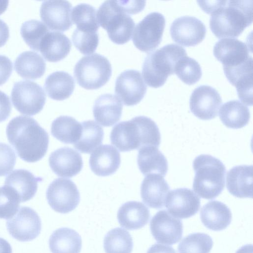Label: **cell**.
Segmentation results:
<instances>
[{"instance_id":"20","label":"cell","mask_w":253,"mask_h":253,"mask_svg":"<svg viewBox=\"0 0 253 253\" xmlns=\"http://www.w3.org/2000/svg\"><path fill=\"white\" fill-rule=\"evenodd\" d=\"M169 186L164 176L157 173H151L144 178L140 188L143 202L148 207L158 209L165 206Z\"/></svg>"},{"instance_id":"47","label":"cell","mask_w":253,"mask_h":253,"mask_svg":"<svg viewBox=\"0 0 253 253\" xmlns=\"http://www.w3.org/2000/svg\"><path fill=\"white\" fill-rule=\"evenodd\" d=\"M9 36V29L7 24L0 19V47L7 42Z\"/></svg>"},{"instance_id":"43","label":"cell","mask_w":253,"mask_h":253,"mask_svg":"<svg viewBox=\"0 0 253 253\" xmlns=\"http://www.w3.org/2000/svg\"><path fill=\"white\" fill-rule=\"evenodd\" d=\"M12 63L7 57L0 55V85L4 84L12 71Z\"/></svg>"},{"instance_id":"49","label":"cell","mask_w":253,"mask_h":253,"mask_svg":"<svg viewBox=\"0 0 253 253\" xmlns=\"http://www.w3.org/2000/svg\"><path fill=\"white\" fill-rule=\"evenodd\" d=\"M236 253H253V245L247 244L240 248Z\"/></svg>"},{"instance_id":"36","label":"cell","mask_w":253,"mask_h":253,"mask_svg":"<svg viewBox=\"0 0 253 253\" xmlns=\"http://www.w3.org/2000/svg\"><path fill=\"white\" fill-rule=\"evenodd\" d=\"M103 245L106 253H131L133 249L130 234L120 227L114 228L106 234Z\"/></svg>"},{"instance_id":"24","label":"cell","mask_w":253,"mask_h":253,"mask_svg":"<svg viewBox=\"0 0 253 253\" xmlns=\"http://www.w3.org/2000/svg\"><path fill=\"white\" fill-rule=\"evenodd\" d=\"M42 178L35 176L30 171L17 169L12 171L5 180V184L12 188L18 195L21 202H25L35 195L38 182Z\"/></svg>"},{"instance_id":"1","label":"cell","mask_w":253,"mask_h":253,"mask_svg":"<svg viewBox=\"0 0 253 253\" xmlns=\"http://www.w3.org/2000/svg\"><path fill=\"white\" fill-rule=\"evenodd\" d=\"M6 133L9 142L25 162H36L47 151L48 134L32 118L19 116L13 118L6 126Z\"/></svg>"},{"instance_id":"40","label":"cell","mask_w":253,"mask_h":253,"mask_svg":"<svg viewBox=\"0 0 253 253\" xmlns=\"http://www.w3.org/2000/svg\"><path fill=\"white\" fill-rule=\"evenodd\" d=\"M20 200L17 193L4 185L0 187V218L9 219L18 211Z\"/></svg>"},{"instance_id":"11","label":"cell","mask_w":253,"mask_h":253,"mask_svg":"<svg viewBox=\"0 0 253 253\" xmlns=\"http://www.w3.org/2000/svg\"><path fill=\"white\" fill-rule=\"evenodd\" d=\"M6 225L9 234L21 242L33 240L39 235L42 229L40 216L28 207H21L14 217L7 220Z\"/></svg>"},{"instance_id":"23","label":"cell","mask_w":253,"mask_h":253,"mask_svg":"<svg viewBox=\"0 0 253 253\" xmlns=\"http://www.w3.org/2000/svg\"><path fill=\"white\" fill-rule=\"evenodd\" d=\"M123 105L120 99L111 94H104L96 99L93 108L95 121L103 126H111L122 116Z\"/></svg>"},{"instance_id":"48","label":"cell","mask_w":253,"mask_h":253,"mask_svg":"<svg viewBox=\"0 0 253 253\" xmlns=\"http://www.w3.org/2000/svg\"><path fill=\"white\" fill-rule=\"evenodd\" d=\"M0 253H12V248L10 244L1 237H0Z\"/></svg>"},{"instance_id":"3","label":"cell","mask_w":253,"mask_h":253,"mask_svg":"<svg viewBox=\"0 0 253 253\" xmlns=\"http://www.w3.org/2000/svg\"><path fill=\"white\" fill-rule=\"evenodd\" d=\"M193 168L195 172L194 192L208 200L219 196L225 186L226 169L222 162L211 155L202 154L194 160Z\"/></svg>"},{"instance_id":"27","label":"cell","mask_w":253,"mask_h":253,"mask_svg":"<svg viewBox=\"0 0 253 253\" xmlns=\"http://www.w3.org/2000/svg\"><path fill=\"white\" fill-rule=\"evenodd\" d=\"M200 217L203 224L208 229L220 231L226 228L231 223L232 213L230 209L224 203L211 201L202 208Z\"/></svg>"},{"instance_id":"39","label":"cell","mask_w":253,"mask_h":253,"mask_svg":"<svg viewBox=\"0 0 253 253\" xmlns=\"http://www.w3.org/2000/svg\"><path fill=\"white\" fill-rule=\"evenodd\" d=\"M174 73L183 82L189 85L199 81L202 75L199 63L187 55L178 60L175 66Z\"/></svg>"},{"instance_id":"45","label":"cell","mask_w":253,"mask_h":253,"mask_svg":"<svg viewBox=\"0 0 253 253\" xmlns=\"http://www.w3.org/2000/svg\"><path fill=\"white\" fill-rule=\"evenodd\" d=\"M199 5L205 12L211 14L216 9L225 3L226 0L197 1Z\"/></svg>"},{"instance_id":"38","label":"cell","mask_w":253,"mask_h":253,"mask_svg":"<svg viewBox=\"0 0 253 253\" xmlns=\"http://www.w3.org/2000/svg\"><path fill=\"white\" fill-rule=\"evenodd\" d=\"M49 32L42 22L32 19L22 24L20 33L25 42L30 48L39 51L40 43L44 36Z\"/></svg>"},{"instance_id":"35","label":"cell","mask_w":253,"mask_h":253,"mask_svg":"<svg viewBox=\"0 0 253 253\" xmlns=\"http://www.w3.org/2000/svg\"><path fill=\"white\" fill-rule=\"evenodd\" d=\"M72 21L76 25V29L82 32H97L99 27L97 19V11L90 4L80 3L71 11Z\"/></svg>"},{"instance_id":"18","label":"cell","mask_w":253,"mask_h":253,"mask_svg":"<svg viewBox=\"0 0 253 253\" xmlns=\"http://www.w3.org/2000/svg\"><path fill=\"white\" fill-rule=\"evenodd\" d=\"M71 9L72 4L68 1H44L40 8V16L49 29L63 32L72 26Z\"/></svg>"},{"instance_id":"30","label":"cell","mask_w":253,"mask_h":253,"mask_svg":"<svg viewBox=\"0 0 253 253\" xmlns=\"http://www.w3.org/2000/svg\"><path fill=\"white\" fill-rule=\"evenodd\" d=\"M46 68L45 61L37 52L26 51L21 53L15 59L14 68L17 73L26 79L35 80L44 74Z\"/></svg>"},{"instance_id":"15","label":"cell","mask_w":253,"mask_h":253,"mask_svg":"<svg viewBox=\"0 0 253 253\" xmlns=\"http://www.w3.org/2000/svg\"><path fill=\"white\" fill-rule=\"evenodd\" d=\"M170 33L175 42L185 46H195L205 38L206 27L198 18L183 16L172 22L170 27Z\"/></svg>"},{"instance_id":"8","label":"cell","mask_w":253,"mask_h":253,"mask_svg":"<svg viewBox=\"0 0 253 253\" xmlns=\"http://www.w3.org/2000/svg\"><path fill=\"white\" fill-rule=\"evenodd\" d=\"M165 23L162 14L153 12L147 14L134 29L132 41L136 47L145 52L155 49L162 41Z\"/></svg>"},{"instance_id":"32","label":"cell","mask_w":253,"mask_h":253,"mask_svg":"<svg viewBox=\"0 0 253 253\" xmlns=\"http://www.w3.org/2000/svg\"><path fill=\"white\" fill-rule=\"evenodd\" d=\"M219 118L227 127L238 129L246 126L250 119V112L245 105L237 100L229 101L220 107Z\"/></svg>"},{"instance_id":"6","label":"cell","mask_w":253,"mask_h":253,"mask_svg":"<svg viewBox=\"0 0 253 253\" xmlns=\"http://www.w3.org/2000/svg\"><path fill=\"white\" fill-rule=\"evenodd\" d=\"M78 84L86 89H96L104 85L112 75V66L108 59L98 53L84 56L74 67Z\"/></svg>"},{"instance_id":"17","label":"cell","mask_w":253,"mask_h":253,"mask_svg":"<svg viewBox=\"0 0 253 253\" xmlns=\"http://www.w3.org/2000/svg\"><path fill=\"white\" fill-rule=\"evenodd\" d=\"M172 216L187 218L195 215L200 208V199L191 189L180 188L168 193L165 203Z\"/></svg>"},{"instance_id":"2","label":"cell","mask_w":253,"mask_h":253,"mask_svg":"<svg viewBox=\"0 0 253 253\" xmlns=\"http://www.w3.org/2000/svg\"><path fill=\"white\" fill-rule=\"evenodd\" d=\"M252 6L253 0H226L211 14L212 32L218 38L239 37L252 23Z\"/></svg>"},{"instance_id":"41","label":"cell","mask_w":253,"mask_h":253,"mask_svg":"<svg viewBox=\"0 0 253 253\" xmlns=\"http://www.w3.org/2000/svg\"><path fill=\"white\" fill-rule=\"evenodd\" d=\"M74 46L83 54L93 53L98 45L97 32H82L76 29L72 37Z\"/></svg>"},{"instance_id":"28","label":"cell","mask_w":253,"mask_h":253,"mask_svg":"<svg viewBox=\"0 0 253 253\" xmlns=\"http://www.w3.org/2000/svg\"><path fill=\"white\" fill-rule=\"evenodd\" d=\"M137 164L144 175L157 173L164 176L168 170L167 159L157 147L153 146H143L139 149Z\"/></svg>"},{"instance_id":"10","label":"cell","mask_w":253,"mask_h":253,"mask_svg":"<svg viewBox=\"0 0 253 253\" xmlns=\"http://www.w3.org/2000/svg\"><path fill=\"white\" fill-rule=\"evenodd\" d=\"M146 136L139 116L116 125L110 134L111 143L120 151L139 149L143 146Z\"/></svg>"},{"instance_id":"16","label":"cell","mask_w":253,"mask_h":253,"mask_svg":"<svg viewBox=\"0 0 253 253\" xmlns=\"http://www.w3.org/2000/svg\"><path fill=\"white\" fill-rule=\"evenodd\" d=\"M150 227L152 236L160 243L171 245L178 242L182 236L181 220L165 210L159 211L153 216Z\"/></svg>"},{"instance_id":"25","label":"cell","mask_w":253,"mask_h":253,"mask_svg":"<svg viewBox=\"0 0 253 253\" xmlns=\"http://www.w3.org/2000/svg\"><path fill=\"white\" fill-rule=\"evenodd\" d=\"M150 217L148 208L142 203L128 201L123 204L117 213L121 226L126 229L136 230L144 227Z\"/></svg>"},{"instance_id":"4","label":"cell","mask_w":253,"mask_h":253,"mask_svg":"<svg viewBox=\"0 0 253 253\" xmlns=\"http://www.w3.org/2000/svg\"><path fill=\"white\" fill-rule=\"evenodd\" d=\"M187 55L182 46L174 43L167 44L149 53L142 65V73L145 82L152 87L162 86L168 77L174 73L178 60Z\"/></svg>"},{"instance_id":"7","label":"cell","mask_w":253,"mask_h":253,"mask_svg":"<svg viewBox=\"0 0 253 253\" xmlns=\"http://www.w3.org/2000/svg\"><path fill=\"white\" fill-rule=\"evenodd\" d=\"M11 100L20 113L34 116L40 112L45 103L46 95L38 84L30 81H21L14 84Z\"/></svg>"},{"instance_id":"29","label":"cell","mask_w":253,"mask_h":253,"mask_svg":"<svg viewBox=\"0 0 253 253\" xmlns=\"http://www.w3.org/2000/svg\"><path fill=\"white\" fill-rule=\"evenodd\" d=\"M48 244L52 253H80L82 242L81 237L75 230L62 227L53 231Z\"/></svg>"},{"instance_id":"33","label":"cell","mask_w":253,"mask_h":253,"mask_svg":"<svg viewBox=\"0 0 253 253\" xmlns=\"http://www.w3.org/2000/svg\"><path fill=\"white\" fill-rule=\"evenodd\" d=\"M82 130V124L75 118L61 116L52 123V136L65 144H75L80 138Z\"/></svg>"},{"instance_id":"50","label":"cell","mask_w":253,"mask_h":253,"mask_svg":"<svg viewBox=\"0 0 253 253\" xmlns=\"http://www.w3.org/2000/svg\"><path fill=\"white\" fill-rule=\"evenodd\" d=\"M8 1L0 0V15L3 13L7 9Z\"/></svg>"},{"instance_id":"19","label":"cell","mask_w":253,"mask_h":253,"mask_svg":"<svg viewBox=\"0 0 253 253\" xmlns=\"http://www.w3.org/2000/svg\"><path fill=\"white\" fill-rule=\"evenodd\" d=\"M48 161L54 173L63 177L71 178L76 175L83 167L80 154L68 147L59 148L52 152Z\"/></svg>"},{"instance_id":"13","label":"cell","mask_w":253,"mask_h":253,"mask_svg":"<svg viewBox=\"0 0 253 253\" xmlns=\"http://www.w3.org/2000/svg\"><path fill=\"white\" fill-rule=\"evenodd\" d=\"M221 104L222 99L218 91L213 87L207 85L196 87L190 98L191 112L203 120L215 118L218 115Z\"/></svg>"},{"instance_id":"21","label":"cell","mask_w":253,"mask_h":253,"mask_svg":"<svg viewBox=\"0 0 253 253\" xmlns=\"http://www.w3.org/2000/svg\"><path fill=\"white\" fill-rule=\"evenodd\" d=\"M91 170L96 175L106 176L114 174L121 164L119 152L111 145H102L95 149L89 161Z\"/></svg>"},{"instance_id":"46","label":"cell","mask_w":253,"mask_h":253,"mask_svg":"<svg viewBox=\"0 0 253 253\" xmlns=\"http://www.w3.org/2000/svg\"><path fill=\"white\" fill-rule=\"evenodd\" d=\"M146 253H176L170 246L155 244L149 248Z\"/></svg>"},{"instance_id":"31","label":"cell","mask_w":253,"mask_h":253,"mask_svg":"<svg viewBox=\"0 0 253 253\" xmlns=\"http://www.w3.org/2000/svg\"><path fill=\"white\" fill-rule=\"evenodd\" d=\"M75 83L73 78L68 73L57 71L46 79L44 88L48 96L52 99L63 100L73 92Z\"/></svg>"},{"instance_id":"26","label":"cell","mask_w":253,"mask_h":253,"mask_svg":"<svg viewBox=\"0 0 253 253\" xmlns=\"http://www.w3.org/2000/svg\"><path fill=\"white\" fill-rule=\"evenodd\" d=\"M70 39L59 32L49 31L42 39L39 51L48 61H59L69 54L71 49Z\"/></svg>"},{"instance_id":"12","label":"cell","mask_w":253,"mask_h":253,"mask_svg":"<svg viewBox=\"0 0 253 253\" xmlns=\"http://www.w3.org/2000/svg\"><path fill=\"white\" fill-rule=\"evenodd\" d=\"M146 91L147 86L138 71L126 70L116 79L115 94L126 106L137 104L143 98Z\"/></svg>"},{"instance_id":"22","label":"cell","mask_w":253,"mask_h":253,"mask_svg":"<svg viewBox=\"0 0 253 253\" xmlns=\"http://www.w3.org/2000/svg\"><path fill=\"white\" fill-rule=\"evenodd\" d=\"M226 187L233 196L239 198L253 197V166L234 167L227 172Z\"/></svg>"},{"instance_id":"42","label":"cell","mask_w":253,"mask_h":253,"mask_svg":"<svg viewBox=\"0 0 253 253\" xmlns=\"http://www.w3.org/2000/svg\"><path fill=\"white\" fill-rule=\"evenodd\" d=\"M16 156L8 145L0 142V176H5L14 168Z\"/></svg>"},{"instance_id":"14","label":"cell","mask_w":253,"mask_h":253,"mask_svg":"<svg viewBox=\"0 0 253 253\" xmlns=\"http://www.w3.org/2000/svg\"><path fill=\"white\" fill-rule=\"evenodd\" d=\"M213 51L223 70L237 67L253 59L247 45L237 39H221L215 43Z\"/></svg>"},{"instance_id":"5","label":"cell","mask_w":253,"mask_h":253,"mask_svg":"<svg viewBox=\"0 0 253 253\" xmlns=\"http://www.w3.org/2000/svg\"><path fill=\"white\" fill-rule=\"evenodd\" d=\"M97 19L113 42L123 44L130 40L135 23L126 12L122 0L104 1L97 11Z\"/></svg>"},{"instance_id":"44","label":"cell","mask_w":253,"mask_h":253,"mask_svg":"<svg viewBox=\"0 0 253 253\" xmlns=\"http://www.w3.org/2000/svg\"><path fill=\"white\" fill-rule=\"evenodd\" d=\"M11 111V104L8 96L0 90V123L7 119Z\"/></svg>"},{"instance_id":"37","label":"cell","mask_w":253,"mask_h":253,"mask_svg":"<svg viewBox=\"0 0 253 253\" xmlns=\"http://www.w3.org/2000/svg\"><path fill=\"white\" fill-rule=\"evenodd\" d=\"M213 246L211 238L207 234L195 233L185 237L179 244L178 253H210Z\"/></svg>"},{"instance_id":"9","label":"cell","mask_w":253,"mask_h":253,"mask_svg":"<svg viewBox=\"0 0 253 253\" xmlns=\"http://www.w3.org/2000/svg\"><path fill=\"white\" fill-rule=\"evenodd\" d=\"M46 197L50 207L61 213L75 210L80 201V192L75 183L62 178L55 179L49 184Z\"/></svg>"},{"instance_id":"34","label":"cell","mask_w":253,"mask_h":253,"mask_svg":"<svg viewBox=\"0 0 253 253\" xmlns=\"http://www.w3.org/2000/svg\"><path fill=\"white\" fill-rule=\"evenodd\" d=\"M81 124V135L79 139L74 144V146L81 153L90 154L102 144L104 137L103 129L92 120L83 122Z\"/></svg>"}]
</instances>
